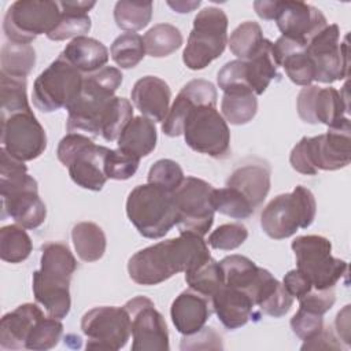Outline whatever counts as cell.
Returning <instances> with one entry per match:
<instances>
[{
	"mask_svg": "<svg viewBox=\"0 0 351 351\" xmlns=\"http://www.w3.org/2000/svg\"><path fill=\"white\" fill-rule=\"evenodd\" d=\"M296 110L300 119L306 123H324L328 128L336 126L348 114L347 86L344 85L343 93L333 86H304L298 95Z\"/></svg>",
	"mask_w": 351,
	"mask_h": 351,
	"instance_id": "cell-18",
	"label": "cell"
},
{
	"mask_svg": "<svg viewBox=\"0 0 351 351\" xmlns=\"http://www.w3.org/2000/svg\"><path fill=\"white\" fill-rule=\"evenodd\" d=\"M306 52L314 66V81L332 84L348 75V45L340 41L336 23L328 25L306 45Z\"/></svg>",
	"mask_w": 351,
	"mask_h": 351,
	"instance_id": "cell-15",
	"label": "cell"
},
{
	"mask_svg": "<svg viewBox=\"0 0 351 351\" xmlns=\"http://www.w3.org/2000/svg\"><path fill=\"white\" fill-rule=\"evenodd\" d=\"M211 206L214 211L234 219L250 218L255 211L251 202L240 191L232 186L214 188L211 192Z\"/></svg>",
	"mask_w": 351,
	"mask_h": 351,
	"instance_id": "cell-41",
	"label": "cell"
},
{
	"mask_svg": "<svg viewBox=\"0 0 351 351\" xmlns=\"http://www.w3.org/2000/svg\"><path fill=\"white\" fill-rule=\"evenodd\" d=\"M218 86L225 92H234V90H247L252 92L245 80V67L244 60H230L228 62L217 75ZM254 93V92H252ZM255 95V93H254Z\"/></svg>",
	"mask_w": 351,
	"mask_h": 351,
	"instance_id": "cell-51",
	"label": "cell"
},
{
	"mask_svg": "<svg viewBox=\"0 0 351 351\" xmlns=\"http://www.w3.org/2000/svg\"><path fill=\"white\" fill-rule=\"evenodd\" d=\"M298 300H299L300 308L324 315L333 307L336 296H335L333 288H329V289L313 288L311 291H308L306 295H303Z\"/></svg>",
	"mask_w": 351,
	"mask_h": 351,
	"instance_id": "cell-53",
	"label": "cell"
},
{
	"mask_svg": "<svg viewBox=\"0 0 351 351\" xmlns=\"http://www.w3.org/2000/svg\"><path fill=\"white\" fill-rule=\"evenodd\" d=\"M266 38L263 37L259 23L247 21L239 25L228 38L230 52L239 60H248L255 56L263 47Z\"/></svg>",
	"mask_w": 351,
	"mask_h": 351,
	"instance_id": "cell-36",
	"label": "cell"
},
{
	"mask_svg": "<svg viewBox=\"0 0 351 351\" xmlns=\"http://www.w3.org/2000/svg\"><path fill=\"white\" fill-rule=\"evenodd\" d=\"M350 304L344 306L343 310H340L336 315V321H335V325H336V332L340 337V340H343L347 346L351 344V340H350Z\"/></svg>",
	"mask_w": 351,
	"mask_h": 351,
	"instance_id": "cell-57",
	"label": "cell"
},
{
	"mask_svg": "<svg viewBox=\"0 0 351 351\" xmlns=\"http://www.w3.org/2000/svg\"><path fill=\"white\" fill-rule=\"evenodd\" d=\"M184 171L181 166L171 159L156 160L148 171V184L156 185L163 191L173 193L184 180Z\"/></svg>",
	"mask_w": 351,
	"mask_h": 351,
	"instance_id": "cell-47",
	"label": "cell"
},
{
	"mask_svg": "<svg viewBox=\"0 0 351 351\" xmlns=\"http://www.w3.org/2000/svg\"><path fill=\"white\" fill-rule=\"evenodd\" d=\"M211 258L203 237L180 233L136 252L128 262V273L138 285H156L177 273H186Z\"/></svg>",
	"mask_w": 351,
	"mask_h": 351,
	"instance_id": "cell-1",
	"label": "cell"
},
{
	"mask_svg": "<svg viewBox=\"0 0 351 351\" xmlns=\"http://www.w3.org/2000/svg\"><path fill=\"white\" fill-rule=\"evenodd\" d=\"M222 117L232 125H245L254 119L258 111V100L252 92H225L221 101Z\"/></svg>",
	"mask_w": 351,
	"mask_h": 351,
	"instance_id": "cell-37",
	"label": "cell"
},
{
	"mask_svg": "<svg viewBox=\"0 0 351 351\" xmlns=\"http://www.w3.org/2000/svg\"><path fill=\"white\" fill-rule=\"evenodd\" d=\"M219 266L223 274V284L241 289L250 296V292L258 281L261 267L244 255L225 256L219 262Z\"/></svg>",
	"mask_w": 351,
	"mask_h": 351,
	"instance_id": "cell-33",
	"label": "cell"
},
{
	"mask_svg": "<svg viewBox=\"0 0 351 351\" xmlns=\"http://www.w3.org/2000/svg\"><path fill=\"white\" fill-rule=\"evenodd\" d=\"M155 122L144 115L133 117L117 140L119 149L137 158L149 155L156 147Z\"/></svg>",
	"mask_w": 351,
	"mask_h": 351,
	"instance_id": "cell-30",
	"label": "cell"
},
{
	"mask_svg": "<svg viewBox=\"0 0 351 351\" xmlns=\"http://www.w3.org/2000/svg\"><path fill=\"white\" fill-rule=\"evenodd\" d=\"M210 299L214 313L228 329L241 328L252 317H256L252 299L241 289L222 285Z\"/></svg>",
	"mask_w": 351,
	"mask_h": 351,
	"instance_id": "cell-23",
	"label": "cell"
},
{
	"mask_svg": "<svg viewBox=\"0 0 351 351\" xmlns=\"http://www.w3.org/2000/svg\"><path fill=\"white\" fill-rule=\"evenodd\" d=\"M3 148L15 159L27 162L47 148V134L33 111H21L1 118Z\"/></svg>",
	"mask_w": 351,
	"mask_h": 351,
	"instance_id": "cell-16",
	"label": "cell"
},
{
	"mask_svg": "<svg viewBox=\"0 0 351 351\" xmlns=\"http://www.w3.org/2000/svg\"><path fill=\"white\" fill-rule=\"evenodd\" d=\"M317 213V202L310 189L296 185L292 192L271 199L261 213L262 230L274 240L291 237L298 229L308 228Z\"/></svg>",
	"mask_w": 351,
	"mask_h": 351,
	"instance_id": "cell-5",
	"label": "cell"
},
{
	"mask_svg": "<svg viewBox=\"0 0 351 351\" xmlns=\"http://www.w3.org/2000/svg\"><path fill=\"white\" fill-rule=\"evenodd\" d=\"M145 53L152 58H165L182 45L181 32L170 23H158L143 37Z\"/></svg>",
	"mask_w": 351,
	"mask_h": 351,
	"instance_id": "cell-38",
	"label": "cell"
},
{
	"mask_svg": "<svg viewBox=\"0 0 351 351\" xmlns=\"http://www.w3.org/2000/svg\"><path fill=\"white\" fill-rule=\"evenodd\" d=\"M167 5L171 7L174 11L185 14V12H191L195 8H197L200 5V1H167Z\"/></svg>",
	"mask_w": 351,
	"mask_h": 351,
	"instance_id": "cell-60",
	"label": "cell"
},
{
	"mask_svg": "<svg viewBox=\"0 0 351 351\" xmlns=\"http://www.w3.org/2000/svg\"><path fill=\"white\" fill-rule=\"evenodd\" d=\"M123 307L130 317L133 351H167L170 348L167 325L152 300L136 296Z\"/></svg>",
	"mask_w": 351,
	"mask_h": 351,
	"instance_id": "cell-17",
	"label": "cell"
},
{
	"mask_svg": "<svg viewBox=\"0 0 351 351\" xmlns=\"http://www.w3.org/2000/svg\"><path fill=\"white\" fill-rule=\"evenodd\" d=\"M217 106V89L206 80L196 78L184 85L174 99L166 118L162 122V130L169 137L181 136L185 121L195 107Z\"/></svg>",
	"mask_w": 351,
	"mask_h": 351,
	"instance_id": "cell-20",
	"label": "cell"
},
{
	"mask_svg": "<svg viewBox=\"0 0 351 351\" xmlns=\"http://www.w3.org/2000/svg\"><path fill=\"white\" fill-rule=\"evenodd\" d=\"M152 3L151 1H134L121 0L115 3L114 19L119 29L126 32H137L144 29L152 18Z\"/></svg>",
	"mask_w": 351,
	"mask_h": 351,
	"instance_id": "cell-40",
	"label": "cell"
},
{
	"mask_svg": "<svg viewBox=\"0 0 351 351\" xmlns=\"http://www.w3.org/2000/svg\"><path fill=\"white\" fill-rule=\"evenodd\" d=\"M140 158L128 154L119 148L108 149L104 158V174L111 180H128L137 171Z\"/></svg>",
	"mask_w": 351,
	"mask_h": 351,
	"instance_id": "cell-49",
	"label": "cell"
},
{
	"mask_svg": "<svg viewBox=\"0 0 351 351\" xmlns=\"http://www.w3.org/2000/svg\"><path fill=\"white\" fill-rule=\"evenodd\" d=\"M126 214L137 232L147 239H160L176 225L171 193L148 182L130 191Z\"/></svg>",
	"mask_w": 351,
	"mask_h": 351,
	"instance_id": "cell-6",
	"label": "cell"
},
{
	"mask_svg": "<svg viewBox=\"0 0 351 351\" xmlns=\"http://www.w3.org/2000/svg\"><path fill=\"white\" fill-rule=\"evenodd\" d=\"M110 148L96 145L82 133H67L58 145L56 156L69 169L71 180L81 188L101 191L108 180L104 174V158Z\"/></svg>",
	"mask_w": 351,
	"mask_h": 351,
	"instance_id": "cell-7",
	"label": "cell"
},
{
	"mask_svg": "<svg viewBox=\"0 0 351 351\" xmlns=\"http://www.w3.org/2000/svg\"><path fill=\"white\" fill-rule=\"evenodd\" d=\"M282 285L284 288L288 291V293L292 298H302L303 295H306L308 291L313 289V284L311 281L307 278L306 274H303L299 269H293L289 270L282 280Z\"/></svg>",
	"mask_w": 351,
	"mask_h": 351,
	"instance_id": "cell-55",
	"label": "cell"
},
{
	"mask_svg": "<svg viewBox=\"0 0 351 351\" xmlns=\"http://www.w3.org/2000/svg\"><path fill=\"white\" fill-rule=\"evenodd\" d=\"M84 75L60 53L34 81L33 104L43 112L67 108L78 96Z\"/></svg>",
	"mask_w": 351,
	"mask_h": 351,
	"instance_id": "cell-11",
	"label": "cell"
},
{
	"mask_svg": "<svg viewBox=\"0 0 351 351\" xmlns=\"http://www.w3.org/2000/svg\"><path fill=\"white\" fill-rule=\"evenodd\" d=\"M96 5V1H59V7L62 11H70V12H78V14H88L93 7Z\"/></svg>",
	"mask_w": 351,
	"mask_h": 351,
	"instance_id": "cell-59",
	"label": "cell"
},
{
	"mask_svg": "<svg viewBox=\"0 0 351 351\" xmlns=\"http://www.w3.org/2000/svg\"><path fill=\"white\" fill-rule=\"evenodd\" d=\"M62 15L58 1L52 0H16L3 21V30L8 41L30 44L40 34H48Z\"/></svg>",
	"mask_w": 351,
	"mask_h": 351,
	"instance_id": "cell-10",
	"label": "cell"
},
{
	"mask_svg": "<svg viewBox=\"0 0 351 351\" xmlns=\"http://www.w3.org/2000/svg\"><path fill=\"white\" fill-rule=\"evenodd\" d=\"M121 84V70L111 66H106L84 77L78 96L66 108L69 112L66 123L69 133H86L93 137L101 136L104 112Z\"/></svg>",
	"mask_w": 351,
	"mask_h": 351,
	"instance_id": "cell-3",
	"label": "cell"
},
{
	"mask_svg": "<svg viewBox=\"0 0 351 351\" xmlns=\"http://www.w3.org/2000/svg\"><path fill=\"white\" fill-rule=\"evenodd\" d=\"M38 188L37 181L27 174L23 162L12 158L3 147L0 149V193L8 196L23 189Z\"/></svg>",
	"mask_w": 351,
	"mask_h": 351,
	"instance_id": "cell-34",
	"label": "cell"
},
{
	"mask_svg": "<svg viewBox=\"0 0 351 351\" xmlns=\"http://www.w3.org/2000/svg\"><path fill=\"white\" fill-rule=\"evenodd\" d=\"M33 250L32 239L25 228L7 225L0 229V258L8 263H21Z\"/></svg>",
	"mask_w": 351,
	"mask_h": 351,
	"instance_id": "cell-39",
	"label": "cell"
},
{
	"mask_svg": "<svg viewBox=\"0 0 351 351\" xmlns=\"http://www.w3.org/2000/svg\"><path fill=\"white\" fill-rule=\"evenodd\" d=\"M92 27V22L88 14H78L70 11H62L60 19L56 26L47 34L52 41H62L67 38H75L85 36Z\"/></svg>",
	"mask_w": 351,
	"mask_h": 351,
	"instance_id": "cell-48",
	"label": "cell"
},
{
	"mask_svg": "<svg viewBox=\"0 0 351 351\" xmlns=\"http://www.w3.org/2000/svg\"><path fill=\"white\" fill-rule=\"evenodd\" d=\"M271 169L266 162H255L237 167L226 180V186L240 191L256 208L270 191Z\"/></svg>",
	"mask_w": 351,
	"mask_h": 351,
	"instance_id": "cell-26",
	"label": "cell"
},
{
	"mask_svg": "<svg viewBox=\"0 0 351 351\" xmlns=\"http://www.w3.org/2000/svg\"><path fill=\"white\" fill-rule=\"evenodd\" d=\"M273 43L266 38L261 51L248 60H244L245 80L251 90L256 95H262L270 82L278 77L277 64L271 53Z\"/></svg>",
	"mask_w": 351,
	"mask_h": 351,
	"instance_id": "cell-31",
	"label": "cell"
},
{
	"mask_svg": "<svg viewBox=\"0 0 351 351\" xmlns=\"http://www.w3.org/2000/svg\"><path fill=\"white\" fill-rule=\"evenodd\" d=\"M248 237V230L241 223H223L208 236V245L214 250L230 251L239 248Z\"/></svg>",
	"mask_w": 351,
	"mask_h": 351,
	"instance_id": "cell-50",
	"label": "cell"
},
{
	"mask_svg": "<svg viewBox=\"0 0 351 351\" xmlns=\"http://www.w3.org/2000/svg\"><path fill=\"white\" fill-rule=\"evenodd\" d=\"M214 186L196 177H185L171 193L176 208V225L180 233H192L203 237L214 222L211 192Z\"/></svg>",
	"mask_w": 351,
	"mask_h": 351,
	"instance_id": "cell-12",
	"label": "cell"
},
{
	"mask_svg": "<svg viewBox=\"0 0 351 351\" xmlns=\"http://www.w3.org/2000/svg\"><path fill=\"white\" fill-rule=\"evenodd\" d=\"M136 108L154 122H163L169 112L171 90L159 77L145 75L137 80L130 92Z\"/></svg>",
	"mask_w": 351,
	"mask_h": 351,
	"instance_id": "cell-22",
	"label": "cell"
},
{
	"mask_svg": "<svg viewBox=\"0 0 351 351\" xmlns=\"http://www.w3.org/2000/svg\"><path fill=\"white\" fill-rule=\"evenodd\" d=\"M44 317L43 310L33 303H25L3 315L0 321L1 350L26 348V339L34 324Z\"/></svg>",
	"mask_w": 351,
	"mask_h": 351,
	"instance_id": "cell-25",
	"label": "cell"
},
{
	"mask_svg": "<svg viewBox=\"0 0 351 351\" xmlns=\"http://www.w3.org/2000/svg\"><path fill=\"white\" fill-rule=\"evenodd\" d=\"M133 118V107L125 97L114 96L110 101L101 122V136L107 141L118 140L125 126Z\"/></svg>",
	"mask_w": 351,
	"mask_h": 351,
	"instance_id": "cell-45",
	"label": "cell"
},
{
	"mask_svg": "<svg viewBox=\"0 0 351 351\" xmlns=\"http://www.w3.org/2000/svg\"><path fill=\"white\" fill-rule=\"evenodd\" d=\"M40 270L33 273V295L49 317L62 319L71 307L70 281L77 261L69 245L49 241L41 247Z\"/></svg>",
	"mask_w": 351,
	"mask_h": 351,
	"instance_id": "cell-2",
	"label": "cell"
},
{
	"mask_svg": "<svg viewBox=\"0 0 351 351\" xmlns=\"http://www.w3.org/2000/svg\"><path fill=\"white\" fill-rule=\"evenodd\" d=\"M110 52L112 60L121 69H133L145 56L144 40L137 33H122L112 41Z\"/></svg>",
	"mask_w": 351,
	"mask_h": 351,
	"instance_id": "cell-43",
	"label": "cell"
},
{
	"mask_svg": "<svg viewBox=\"0 0 351 351\" xmlns=\"http://www.w3.org/2000/svg\"><path fill=\"white\" fill-rule=\"evenodd\" d=\"M170 315L173 325L181 335H193L206 325L211 315L210 300L191 288L185 289L173 300Z\"/></svg>",
	"mask_w": 351,
	"mask_h": 351,
	"instance_id": "cell-21",
	"label": "cell"
},
{
	"mask_svg": "<svg viewBox=\"0 0 351 351\" xmlns=\"http://www.w3.org/2000/svg\"><path fill=\"white\" fill-rule=\"evenodd\" d=\"M221 336L208 326H203L199 332L184 336L181 341V350H199V348H214L221 350L222 341Z\"/></svg>",
	"mask_w": 351,
	"mask_h": 351,
	"instance_id": "cell-54",
	"label": "cell"
},
{
	"mask_svg": "<svg viewBox=\"0 0 351 351\" xmlns=\"http://www.w3.org/2000/svg\"><path fill=\"white\" fill-rule=\"evenodd\" d=\"M250 298L263 314L274 318L285 315L293 303V298L288 293L284 285L263 267L261 269L259 278L252 288Z\"/></svg>",
	"mask_w": 351,
	"mask_h": 351,
	"instance_id": "cell-28",
	"label": "cell"
},
{
	"mask_svg": "<svg viewBox=\"0 0 351 351\" xmlns=\"http://www.w3.org/2000/svg\"><path fill=\"white\" fill-rule=\"evenodd\" d=\"M300 350H341V344L336 335L333 333L332 328H322V330L315 335L314 337L304 340Z\"/></svg>",
	"mask_w": 351,
	"mask_h": 351,
	"instance_id": "cell-56",
	"label": "cell"
},
{
	"mask_svg": "<svg viewBox=\"0 0 351 351\" xmlns=\"http://www.w3.org/2000/svg\"><path fill=\"white\" fill-rule=\"evenodd\" d=\"M63 333L60 319L53 317H41L32 328L26 339V350L45 351L53 348Z\"/></svg>",
	"mask_w": 351,
	"mask_h": 351,
	"instance_id": "cell-46",
	"label": "cell"
},
{
	"mask_svg": "<svg viewBox=\"0 0 351 351\" xmlns=\"http://www.w3.org/2000/svg\"><path fill=\"white\" fill-rule=\"evenodd\" d=\"M182 134L188 147L199 154L223 159L230 152V132L215 107H195L185 121Z\"/></svg>",
	"mask_w": 351,
	"mask_h": 351,
	"instance_id": "cell-13",
	"label": "cell"
},
{
	"mask_svg": "<svg viewBox=\"0 0 351 351\" xmlns=\"http://www.w3.org/2000/svg\"><path fill=\"white\" fill-rule=\"evenodd\" d=\"M185 281L191 289L211 298L223 284V274L219 263L214 258H208L202 265L185 273Z\"/></svg>",
	"mask_w": 351,
	"mask_h": 351,
	"instance_id": "cell-42",
	"label": "cell"
},
{
	"mask_svg": "<svg viewBox=\"0 0 351 351\" xmlns=\"http://www.w3.org/2000/svg\"><path fill=\"white\" fill-rule=\"evenodd\" d=\"M274 21L284 37L303 45L328 26L325 15L304 1H280Z\"/></svg>",
	"mask_w": 351,
	"mask_h": 351,
	"instance_id": "cell-19",
	"label": "cell"
},
{
	"mask_svg": "<svg viewBox=\"0 0 351 351\" xmlns=\"http://www.w3.org/2000/svg\"><path fill=\"white\" fill-rule=\"evenodd\" d=\"M1 74L12 78H23L30 74L36 64V51L30 44L7 41L0 52Z\"/></svg>",
	"mask_w": 351,
	"mask_h": 351,
	"instance_id": "cell-35",
	"label": "cell"
},
{
	"mask_svg": "<svg viewBox=\"0 0 351 351\" xmlns=\"http://www.w3.org/2000/svg\"><path fill=\"white\" fill-rule=\"evenodd\" d=\"M351 162V125L346 117L339 125L314 137H302L292 148L289 163L304 176H315L318 170L333 171Z\"/></svg>",
	"mask_w": 351,
	"mask_h": 351,
	"instance_id": "cell-4",
	"label": "cell"
},
{
	"mask_svg": "<svg viewBox=\"0 0 351 351\" xmlns=\"http://www.w3.org/2000/svg\"><path fill=\"white\" fill-rule=\"evenodd\" d=\"M324 315L300 308L291 318V329L300 340H308L318 335L324 328Z\"/></svg>",
	"mask_w": 351,
	"mask_h": 351,
	"instance_id": "cell-52",
	"label": "cell"
},
{
	"mask_svg": "<svg viewBox=\"0 0 351 351\" xmlns=\"http://www.w3.org/2000/svg\"><path fill=\"white\" fill-rule=\"evenodd\" d=\"M271 53L277 66H281L288 78L300 86H308L314 81V66L306 52V45L288 37H278L271 45Z\"/></svg>",
	"mask_w": 351,
	"mask_h": 351,
	"instance_id": "cell-24",
	"label": "cell"
},
{
	"mask_svg": "<svg viewBox=\"0 0 351 351\" xmlns=\"http://www.w3.org/2000/svg\"><path fill=\"white\" fill-rule=\"evenodd\" d=\"M81 329L88 337V350L117 351L126 346L132 325L125 307L100 306L82 315Z\"/></svg>",
	"mask_w": 351,
	"mask_h": 351,
	"instance_id": "cell-14",
	"label": "cell"
},
{
	"mask_svg": "<svg viewBox=\"0 0 351 351\" xmlns=\"http://www.w3.org/2000/svg\"><path fill=\"white\" fill-rule=\"evenodd\" d=\"M3 217H11L16 225L25 229L41 226L47 217L44 202L38 196V188H29L3 196Z\"/></svg>",
	"mask_w": 351,
	"mask_h": 351,
	"instance_id": "cell-27",
	"label": "cell"
},
{
	"mask_svg": "<svg viewBox=\"0 0 351 351\" xmlns=\"http://www.w3.org/2000/svg\"><path fill=\"white\" fill-rule=\"evenodd\" d=\"M0 99L1 118L32 110L27 101L26 80L23 78H12L0 73Z\"/></svg>",
	"mask_w": 351,
	"mask_h": 351,
	"instance_id": "cell-44",
	"label": "cell"
},
{
	"mask_svg": "<svg viewBox=\"0 0 351 351\" xmlns=\"http://www.w3.org/2000/svg\"><path fill=\"white\" fill-rule=\"evenodd\" d=\"M228 44V16L217 7H206L193 19V29L182 52L191 70H202L219 58Z\"/></svg>",
	"mask_w": 351,
	"mask_h": 351,
	"instance_id": "cell-8",
	"label": "cell"
},
{
	"mask_svg": "<svg viewBox=\"0 0 351 351\" xmlns=\"http://www.w3.org/2000/svg\"><path fill=\"white\" fill-rule=\"evenodd\" d=\"M71 240L77 255L84 262H96L106 252V234L95 222L84 221L74 225L71 230Z\"/></svg>",
	"mask_w": 351,
	"mask_h": 351,
	"instance_id": "cell-32",
	"label": "cell"
},
{
	"mask_svg": "<svg viewBox=\"0 0 351 351\" xmlns=\"http://www.w3.org/2000/svg\"><path fill=\"white\" fill-rule=\"evenodd\" d=\"M278 0H258L254 1V10L259 18L266 21H274L278 10Z\"/></svg>",
	"mask_w": 351,
	"mask_h": 351,
	"instance_id": "cell-58",
	"label": "cell"
},
{
	"mask_svg": "<svg viewBox=\"0 0 351 351\" xmlns=\"http://www.w3.org/2000/svg\"><path fill=\"white\" fill-rule=\"evenodd\" d=\"M62 55L80 73L88 74L106 67L110 58L108 49L101 41L86 36L73 38Z\"/></svg>",
	"mask_w": 351,
	"mask_h": 351,
	"instance_id": "cell-29",
	"label": "cell"
},
{
	"mask_svg": "<svg viewBox=\"0 0 351 351\" xmlns=\"http://www.w3.org/2000/svg\"><path fill=\"white\" fill-rule=\"evenodd\" d=\"M291 247L295 252L296 269L307 276L315 289L333 288L347 274V262L332 256V244L326 237L298 236Z\"/></svg>",
	"mask_w": 351,
	"mask_h": 351,
	"instance_id": "cell-9",
	"label": "cell"
}]
</instances>
